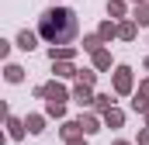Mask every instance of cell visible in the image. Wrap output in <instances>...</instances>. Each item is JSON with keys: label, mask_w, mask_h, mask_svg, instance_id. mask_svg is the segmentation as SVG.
<instances>
[{"label": "cell", "mask_w": 149, "mask_h": 145, "mask_svg": "<svg viewBox=\"0 0 149 145\" xmlns=\"http://www.w3.org/2000/svg\"><path fill=\"white\" fill-rule=\"evenodd\" d=\"M38 31H42L45 41H52V45H66V41H73V38H76L80 24H76V14H73V10L52 7V10H45V14H42Z\"/></svg>", "instance_id": "6da1fadb"}, {"label": "cell", "mask_w": 149, "mask_h": 145, "mask_svg": "<svg viewBox=\"0 0 149 145\" xmlns=\"http://www.w3.org/2000/svg\"><path fill=\"white\" fill-rule=\"evenodd\" d=\"M21 48H35V38L28 35V31H24V35H21Z\"/></svg>", "instance_id": "7a4b0ae2"}]
</instances>
